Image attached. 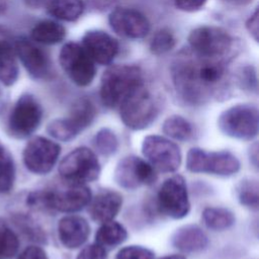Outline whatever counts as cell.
<instances>
[{
  "label": "cell",
  "mask_w": 259,
  "mask_h": 259,
  "mask_svg": "<svg viewBox=\"0 0 259 259\" xmlns=\"http://www.w3.org/2000/svg\"><path fill=\"white\" fill-rule=\"evenodd\" d=\"M193 54V53H192ZM225 66L221 60L184 56L177 60L173 68V79L179 94L190 103H199L225 77Z\"/></svg>",
  "instance_id": "obj_1"
},
{
  "label": "cell",
  "mask_w": 259,
  "mask_h": 259,
  "mask_svg": "<svg viewBox=\"0 0 259 259\" xmlns=\"http://www.w3.org/2000/svg\"><path fill=\"white\" fill-rule=\"evenodd\" d=\"M91 198V191L86 185L64 181L56 187L31 192L26 201L39 209L76 212L87 206Z\"/></svg>",
  "instance_id": "obj_2"
},
{
  "label": "cell",
  "mask_w": 259,
  "mask_h": 259,
  "mask_svg": "<svg viewBox=\"0 0 259 259\" xmlns=\"http://www.w3.org/2000/svg\"><path fill=\"white\" fill-rule=\"evenodd\" d=\"M143 83V75L139 67L134 65L110 66L101 77V101L106 107H118L121 101Z\"/></svg>",
  "instance_id": "obj_3"
},
{
  "label": "cell",
  "mask_w": 259,
  "mask_h": 259,
  "mask_svg": "<svg viewBox=\"0 0 259 259\" xmlns=\"http://www.w3.org/2000/svg\"><path fill=\"white\" fill-rule=\"evenodd\" d=\"M118 107L122 122L136 131L150 126L159 114L158 102L144 83L134 89Z\"/></svg>",
  "instance_id": "obj_4"
},
{
  "label": "cell",
  "mask_w": 259,
  "mask_h": 259,
  "mask_svg": "<svg viewBox=\"0 0 259 259\" xmlns=\"http://www.w3.org/2000/svg\"><path fill=\"white\" fill-rule=\"evenodd\" d=\"M95 115L94 104L83 97L74 102L68 117L52 120L47 126V132L58 141L69 142L87 128L93 122Z\"/></svg>",
  "instance_id": "obj_5"
},
{
  "label": "cell",
  "mask_w": 259,
  "mask_h": 259,
  "mask_svg": "<svg viewBox=\"0 0 259 259\" xmlns=\"http://www.w3.org/2000/svg\"><path fill=\"white\" fill-rule=\"evenodd\" d=\"M218 124L221 132L231 138L252 140L258 134V108L252 104L233 105L221 113Z\"/></svg>",
  "instance_id": "obj_6"
},
{
  "label": "cell",
  "mask_w": 259,
  "mask_h": 259,
  "mask_svg": "<svg viewBox=\"0 0 259 259\" xmlns=\"http://www.w3.org/2000/svg\"><path fill=\"white\" fill-rule=\"evenodd\" d=\"M100 163L95 153L79 147L67 154L59 165V173L66 182L85 184L96 180L100 174Z\"/></svg>",
  "instance_id": "obj_7"
},
{
  "label": "cell",
  "mask_w": 259,
  "mask_h": 259,
  "mask_svg": "<svg viewBox=\"0 0 259 259\" xmlns=\"http://www.w3.org/2000/svg\"><path fill=\"white\" fill-rule=\"evenodd\" d=\"M186 168L193 173L232 176L240 170V162L228 151L206 152L200 148H192L186 156Z\"/></svg>",
  "instance_id": "obj_8"
},
{
  "label": "cell",
  "mask_w": 259,
  "mask_h": 259,
  "mask_svg": "<svg viewBox=\"0 0 259 259\" xmlns=\"http://www.w3.org/2000/svg\"><path fill=\"white\" fill-rule=\"evenodd\" d=\"M188 44L194 55L204 59L221 60L230 52L232 38L221 27L202 25L189 33Z\"/></svg>",
  "instance_id": "obj_9"
},
{
  "label": "cell",
  "mask_w": 259,
  "mask_h": 259,
  "mask_svg": "<svg viewBox=\"0 0 259 259\" xmlns=\"http://www.w3.org/2000/svg\"><path fill=\"white\" fill-rule=\"evenodd\" d=\"M42 108L37 99L22 94L15 102L8 118V132L16 139H25L32 135L41 122Z\"/></svg>",
  "instance_id": "obj_10"
},
{
  "label": "cell",
  "mask_w": 259,
  "mask_h": 259,
  "mask_svg": "<svg viewBox=\"0 0 259 259\" xmlns=\"http://www.w3.org/2000/svg\"><path fill=\"white\" fill-rule=\"evenodd\" d=\"M60 65L70 80L78 86L85 87L92 83L95 77V63L89 57L82 45L67 42L59 55Z\"/></svg>",
  "instance_id": "obj_11"
},
{
  "label": "cell",
  "mask_w": 259,
  "mask_h": 259,
  "mask_svg": "<svg viewBox=\"0 0 259 259\" xmlns=\"http://www.w3.org/2000/svg\"><path fill=\"white\" fill-rule=\"evenodd\" d=\"M157 203L159 210L172 219L179 220L186 217L190 210L187 186L181 175H174L166 179L161 185Z\"/></svg>",
  "instance_id": "obj_12"
},
{
  "label": "cell",
  "mask_w": 259,
  "mask_h": 259,
  "mask_svg": "<svg viewBox=\"0 0 259 259\" xmlns=\"http://www.w3.org/2000/svg\"><path fill=\"white\" fill-rule=\"evenodd\" d=\"M142 152L150 165L160 172H175L181 164V152L172 141L162 136H148L144 139Z\"/></svg>",
  "instance_id": "obj_13"
},
{
  "label": "cell",
  "mask_w": 259,
  "mask_h": 259,
  "mask_svg": "<svg viewBox=\"0 0 259 259\" xmlns=\"http://www.w3.org/2000/svg\"><path fill=\"white\" fill-rule=\"evenodd\" d=\"M157 179L155 169L142 158L128 155L118 161L114 169V181L126 190L151 185Z\"/></svg>",
  "instance_id": "obj_14"
},
{
  "label": "cell",
  "mask_w": 259,
  "mask_h": 259,
  "mask_svg": "<svg viewBox=\"0 0 259 259\" xmlns=\"http://www.w3.org/2000/svg\"><path fill=\"white\" fill-rule=\"evenodd\" d=\"M60 153L59 144L44 137H34L23 150V163L31 173L44 175L54 168Z\"/></svg>",
  "instance_id": "obj_15"
},
{
  "label": "cell",
  "mask_w": 259,
  "mask_h": 259,
  "mask_svg": "<svg viewBox=\"0 0 259 259\" xmlns=\"http://www.w3.org/2000/svg\"><path fill=\"white\" fill-rule=\"evenodd\" d=\"M14 53L27 73L34 79H47L51 74V63L47 54L32 39L20 36L15 39Z\"/></svg>",
  "instance_id": "obj_16"
},
{
  "label": "cell",
  "mask_w": 259,
  "mask_h": 259,
  "mask_svg": "<svg viewBox=\"0 0 259 259\" xmlns=\"http://www.w3.org/2000/svg\"><path fill=\"white\" fill-rule=\"evenodd\" d=\"M108 20L112 30L127 38H143L150 31L148 18L133 8H115L109 14Z\"/></svg>",
  "instance_id": "obj_17"
},
{
  "label": "cell",
  "mask_w": 259,
  "mask_h": 259,
  "mask_svg": "<svg viewBox=\"0 0 259 259\" xmlns=\"http://www.w3.org/2000/svg\"><path fill=\"white\" fill-rule=\"evenodd\" d=\"M82 47L94 63L109 65L118 52L117 41L102 30H89L82 38Z\"/></svg>",
  "instance_id": "obj_18"
},
{
  "label": "cell",
  "mask_w": 259,
  "mask_h": 259,
  "mask_svg": "<svg viewBox=\"0 0 259 259\" xmlns=\"http://www.w3.org/2000/svg\"><path fill=\"white\" fill-rule=\"evenodd\" d=\"M90 234L88 222L79 215H67L58 224L59 239L67 249H77L84 245Z\"/></svg>",
  "instance_id": "obj_19"
},
{
  "label": "cell",
  "mask_w": 259,
  "mask_h": 259,
  "mask_svg": "<svg viewBox=\"0 0 259 259\" xmlns=\"http://www.w3.org/2000/svg\"><path fill=\"white\" fill-rule=\"evenodd\" d=\"M122 204V197L112 190L100 191L89 202V213L93 221L105 223L112 221Z\"/></svg>",
  "instance_id": "obj_20"
},
{
  "label": "cell",
  "mask_w": 259,
  "mask_h": 259,
  "mask_svg": "<svg viewBox=\"0 0 259 259\" xmlns=\"http://www.w3.org/2000/svg\"><path fill=\"white\" fill-rule=\"evenodd\" d=\"M172 245L185 253L199 252L206 248L208 239L205 233L195 225H186L173 234L171 238Z\"/></svg>",
  "instance_id": "obj_21"
},
{
  "label": "cell",
  "mask_w": 259,
  "mask_h": 259,
  "mask_svg": "<svg viewBox=\"0 0 259 259\" xmlns=\"http://www.w3.org/2000/svg\"><path fill=\"white\" fill-rule=\"evenodd\" d=\"M66 35L65 27L55 20H41L31 29L30 36L34 42L41 45H56Z\"/></svg>",
  "instance_id": "obj_22"
},
{
  "label": "cell",
  "mask_w": 259,
  "mask_h": 259,
  "mask_svg": "<svg viewBox=\"0 0 259 259\" xmlns=\"http://www.w3.org/2000/svg\"><path fill=\"white\" fill-rule=\"evenodd\" d=\"M18 78V66L14 49L0 37V82L5 86L13 85Z\"/></svg>",
  "instance_id": "obj_23"
},
{
  "label": "cell",
  "mask_w": 259,
  "mask_h": 259,
  "mask_svg": "<svg viewBox=\"0 0 259 259\" xmlns=\"http://www.w3.org/2000/svg\"><path fill=\"white\" fill-rule=\"evenodd\" d=\"M126 238L127 232L125 228L121 224L112 220L102 223L95 234V243L104 249L113 248L123 243Z\"/></svg>",
  "instance_id": "obj_24"
},
{
  "label": "cell",
  "mask_w": 259,
  "mask_h": 259,
  "mask_svg": "<svg viewBox=\"0 0 259 259\" xmlns=\"http://www.w3.org/2000/svg\"><path fill=\"white\" fill-rule=\"evenodd\" d=\"M83 10L82 0H51L48 4V12L55 18L64 21L78 19Z\"/></svg>",
  "instance_id": "obj_25"
},
{
  "label": "cell",
  "mask_w": 259,
  "mask_h": 259,
  "mask_svg": "<svg viewBox=\"0 0 259 259\" xmlns=\"http://www.w3.org/2000/svg\"><path fill=\"white\" fill-rule=\"evenodd\" d=\"M162 130L166 136L182 142L189 141L194 136L192 124L184 117L176 114L164 120Z\"/></svg>",
  "instance_id": "obj_26"
},
{
  "label": "cell",
  "mask_w": 259,
  "mask_h": 259,
  "mask_svg": "<svg viewBox=\"0 0 259 259\" xmlns=\"http://www.w3.org/2000/svg\"><path fill=\"white\" fill-rule=\"evenodd\" d=\"M204 225L213 231H224L235 224L234 213L224 207H206L202 211Z\"/></svg>",
  "instance_id": "obj_27"
},
{
  "label": "cell",
  "mask_w": 259,
  "mask_h": 259,
  "mask_svg": "<svg viewBox=\"0 0 259 259\" xmlns=\"http://www.w3.org/2000/svg\"><path fill=\"white\" fill-rule=\"evenodd\" d=\"M15 181V164L10 152L0 142V193H8Z\"/></svg>",
  "instance_id": "obj_28"
},
{
  "label": "cell",
  "mask_w": 259,
  "mask_h": 259,
  "mask_svg": "<svg viewBox=\"0 0 259 259\" xmlns=\"http://www.w3.org/2000/svg\"><path fill=\"white\" fill-rule=\"evenodd\" d=\"M238 199L242 205L253 210L258 209L259 204V185L253 178L243 179L237 187Z\"/></svg>",
  "instance_id": "obj_29"
},
{
  "label": "cell",
  "mask_w": 259,
  "mask_h": 259,
  "mask_svg": "<svg viewBox=\"0 0 259 259\" xmlns=\"http://www.w3.org/2000/svg\"><path fill=\"white\" fill-rule=\"evenodd\" d=\"M18 247L19 241L16 234L5 221L0 219V259L13 257L18 251Z\"/></svg>",
  "instance_id": "obj_30"
},
{
  "label": "cell",
  "mask_w": 259,
  "mask_h": 259,
  "mask_svg": "<svg viewBox=\"0 0 259 259\" xmlns=\"http://www.w3.org/2000/svg\"><path fill=\"white\" fill-rule=\"evenodd\" d=\"M92 142L95 150L103 156H110L114 154L118 148L116 135L111 130L105 127L96 133Z\"/></svg>",
  "instance_id": "obj_31"
},
{
  "label": "cell",
  "mask_w": 259,
  "mask_h": 259,
  "mask_svg": "<svg viewBox=\"0 0 259 259\" xmlns=\"http://www.w3.org/2000/svg\"><path fill=\"white\" fill-rule=\"evenodd\" d=\"M175 38L167 29H161L155 33L150 44V49L155 55H164L173 49Z\"/></svg>",
  "instance_id": "obj_32"
},
{
  "label": "cell",
  "mask_w": 259,
  "mask_h": 259,
  "mask_svg": "<svg viewBox=\"0 0 259 259\" xmlns=\"http://www.w3.org/2000/svg\"><path fill=\"white\" fill-rule=\"evenodd\" d=\"M155 254L143 246H127L118 251L115 259H154Z\"/></svg>",
  "instance_id": "obj_33"
},
{
  "label": "cell",
  "mask_w": 259,
  "mask_h": 259,
  "mask_svg": "<svg viewBox=\"0 0 259 259\" xmlns=\"http://www.w3.org/2000/svg\"><path fill=\"white\" fill-rule=\"evenodd\" d=\"M77 259H106V250L100 245L93 243L84 247L78 254Z\"/></svg>",
  "instance_id": "obj_34"
},
{
  "label": "cell",
  "mask_w": 259,
  "mask_h": 259,
  "mask_svg": "<svg viewBox=\"0 0 259 259\" xmlns=\"http://www.w3.org/2000/svg\"><path fill=\"white\" fill-rule=\"evenodd\" d=\"M177 9L184 12H194L199 10L207 0H173Z\"/></svg>",
  "instance_id": "obj_35"
},
{
  "label": "cell",
  "mask_w": 259,
  "mask_h": 259,
  "mask_svg": "<svg viewBox=\"0 0 259 259\" xmlns=\"http://www.w3.org/2000/svg\"><path fill=\"white\" fill-rule=\"evenodd\" d=\"M18 259H49V257L42 248L29 246L21 252Z\"/></svg>",
  "instance_id": "obj_36"
},
{
  "label": "cell",
  "mask_w": 259,
  "mask_h": 259,
  "mask_svg": "<svg viewBox=\"0 0 259 259\" xmlns=\"http://www.w3.org/2000/svg\"><path fill=\"white\" fill-rule=\"evenodd\" d=\"M246 27L248 29V31L250 32V34L253 36V38L257 41L258 40V29H259V25H258V10L255 9V11L253 12L252 15H250L249 19L247 20L246 23Z\"/></svg>",
  "instance_id": "obj_37"
},
{
  "label": "cell",
  "mask_w": 259,
  "mask_h": 259,
  "mask_svg": "<svg viewBox=\"0 0 259 259\" xmlns=\"http://www.w3.org/2000/svg\"><path fill=\"white\" fill-rule=\"evenodd\" d=\"M250 159L255 167L258 165V145L257 143H254L253 146L250 148Z\"/></svg>",
  "instance_id": "obj_38"
},
{
  "label": "cell",
  "mask_w": 259,
  "mask_h": 259,
  "mask_svg": "<svg viewBox=\"0 0 259 259\" xmlns=\"http://www.w3.org/2000/svg\"><path fill=\"white\" fill-rule=\"evenodd\" d=\"M160 259H185V258L181 255H168V256L162 257Z\"/></svg>",
  "instance_id": "obj_39"
},
{
  "label": "cell",
  "mask_w": 259,
  "mask_h": 259,
  "mask_svg": "<svg viewBox=\"0 0 259 259\" xmlns=\"http://www.w3.org/2000/svg\"><path fill=\"white\" fill-rule=\"evenodd\" d=\"M3 9H4V5H3V1L2 0H0V13L3 11Z\"/></svg>",
  "instance_id": "obj_40"
}]
</instances>
